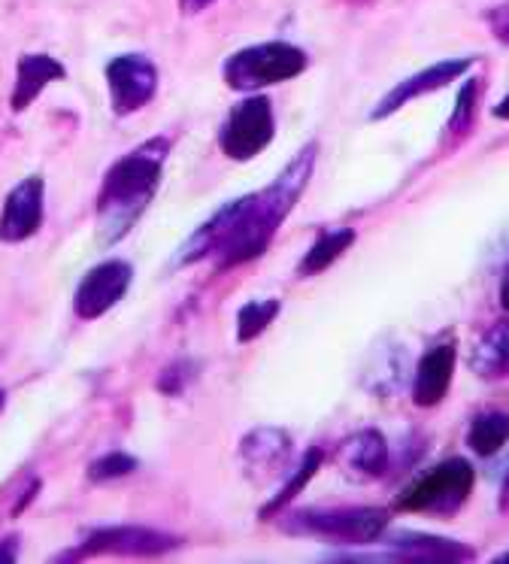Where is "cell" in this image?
Instances as JSON below:
<instances>
[{
    "instance_id": "1",
    "label": "cell",
    "mask_w": 509,
    "mask_h": 564,
    "mask_svg": "<svg viewBox=\"0 0 509 564\" xmlns=\"http://www.w3.org/2000/svg\"><path fill=\"white\" fill-rule=\"evenodd\" d=\"M285 219L289 213L279 207L267 188H261L258 195L228 200L180 246L173 264L192 268L197 261L216 258L221 270L240 268L246 261L264 256Z\"/></svg>"
},
{
    "instance_id": "2",
    "label": "cell",
    "mask_w": 509,
    "mask_h": 564,
    "mask_svg": "<svg viewBox=\"0 0 509 564\" xmlns=\"http://www.w3.org/2000/svg\"><path fill=\"white\" fill-rule=\"evenodd\" d=\"M167 155V137H152L109 167L97 195V243L116 246L128 237L155 197Z\"/></svg>"
},
{
    "instance_id": "3",
    "label": "cell",
    "mask_w": 509,
    "mask_h": 564,
    "mask_svg": "<svg viewBox=\"0 0 509 564\" xmlns=\"http://www.w3.org/2000/svg\"><path fill=\"white\" fill-rule=\"evenodd\" d=\"M279 528L294 538L334 540L343 546H367L386 534L388 510L382 507H306L279 516Z\"/></svg>"
},
{
    "instance_id": "4",
    "label": "cell",
    "mask_w": 509,
    "mask_h": 564,
    "mask_svg": "<svg viewBox=\"0 0 509 564\" xmlns=\"http://www.w3.org/2000/svg\"><path fill=\"white\" fill-rule=\"evenodd\" d=\"M306 52L282 43V40H270V43H258V46H246V50L234 52L221 76H225V86L234 91H246L254 95L267 86H279V83H289L294 76H301L306 70Z\"/></svg>"
},
{
    "instance_id": "5",
    "label": "cell",
    "mask_w": 509,
    "mask_h": 564,
    "mask_svg": "<svg viewBox=\"0 0 509 564\" xmlns=\"http://www.w3.org/2000/svg\"><path fill=\"white\" fill-rule=\"evenodd\" d=\"M476 482L470 462L464 458H448L431 467L424 477L412 482L410 489L398 498V510L403 513H431V516H452L458 513L467 503Z\"/></svg>"
},
{
    "instance_id": "6",
    "label": "cell",
    "mask_w": 509,
    "mask_h": 564,
    "mask_svg": "<svg viewBox=\"0 0 509 564\" xmlns=\"http://www.w3.org/2000/svg\"><path fill=\"white\" fill-rule=\"evenodd\" d=\"M273 134H277V119L270 98L249 95L225 116L218 128V149L230 161H252L273 143Z\"/></svg>"
},
{
    "instance_id": "7",
    "label": "cell",
    "mask_w": 509,
    "mask_h": 564,
    "mask_svg": "<svg viewBox=\"0 0 509 564\" xmlns=\"http://www.w3.org/2000/svg\"><path fill=\"white\" fill-rule=\"evenodd\" d=\"M109 107L116 116H131L143 110L158 91V67L145 55H116L107 64Z\"/></svg>"
},
{
    "instance_id": "8",
    "label": "cell",
    "mask_w": 509,
    "mask_h": 564,
    "mask_svg": "<svg viewBox=\"0 0 509 564\" xmlns=\"http://www.w3.org/2000/svg\"><path fill=\"white\" fill-rule=\"evenodd\" d=\"M388 552L376 555H327V558H343V562H467L473 558V550H467L458 540L434 538V534H419V531H398L382 540Z\"/></svg>"
},
{
    "instance_id": "9",
    "label": "cell",
    "mask_w": 509,
    "mask_h": 564,
    "mask_svg": "<svg viewBox=\"0 0 509 564\" xmlns=\"http://www.w3.org/2000/svg\"><path fill=\"white\" fill-rule=\"evenodd\" d=\"M133 268L121 258H109L88 270L73 295V313L83 322L100 319L104 313L119 304L124 292L131 289Z\"/></svg>"
},
{
    "instance_id": "10",
    "label": "cell",
    "mask_w": 509,
    "mask_h": 564,
    "mask_svg": "<svg viewBox=\"0 0 509 564\" xmlns=\"http://www.w3.org/2000/svg\"><path fill=\"white\" fill-rule=\"evenodd\" d=\"M182 540L143 525H112L88 531L76 555H97V552H119V555H164L176 550Z\"/></svg>"
},
{
    "instance_id": "11",
    "label": "cell",
    "mask_w": 509,
    "mask_h": 564,
    "mask_svg": "<svg viewBox=\"0 0 509 564\" xmlns=\"http://www.w3.org/2000/svg\"><path fill=\"white\" fill-rule=\"evenodd\" d=\"M43 176H28L12 188L0 209V243H24L43 228Z\"/></svg>"
},
{
    "instance_id": "12",
    "label": "cell",
    "mask_w": 509,
    "mask_h": 564,
    "mask_svg": "<svg viewBox=\"0 0 509 564\" xmlns=\"http://www.w3.org/2000/svg\"><path fill=\"white\" fill-rule=\"evenodd\" d=\"M473 67V58H452V62L431 64L427 70H419L412 74L410 79H403L398 86L388 91L386 98L376 104L370 110V122H382L388 116H394L400 107H407L410 100L422 98V95H431V91H440L446 88L448 83H455L458 76H464Z\"/></svg>"
},
{
    "instance_id": "13",
    "label": "cell",
    "mask_w": 509,
    "mask_h": 564,
    "mask_svg": "<svg viewBox=\"0 0 509 564\" xmlns=\"http://www.w3.org/2000/svg\"><path fill=\"white\" fill-rule=\"evenodd\" d=\"M388 443L382 431L364 429L351 434L349 441L339 443L337 462L339 467L355 479H376L388 470Z\"/></svg>"
},
{
    "instance_id": "14",
    "label": "cell",
    "mask_w": 509,
    "mask_h": 564,
    "mask_svg": "<svg viewBox=\"0 0 509 564\" xmlns=\"http://www.w3.org/2000/svg\"><path fill=\"white\" fill-rule=\"evenodd\" d=\"M455 373V344H440L427 349L412 377V401L415 406H436L446 398Z\"/></svg>"
},
{
    "instance_id": "15",
    "label": "cell",
    "mask_w": 509,
    "mask_h": 564,
    "mask_svg": "<svg viewBox=\"0 0 509 564\" xmlns=\"http://www.w3.org/2000/svg\"><path fill=\"white\" fill-rule=\"evenodd\" d=\"M64 76H67L64 64L55 62L52 55H22V58H19V67H15L10 110L12 112L28 110V107H31L43 91H46L48 83L64 79Z\"/></svg>"
},
{
    "instance_id": "16",
    "label": "cell",
    "mask_w": 509,
    "mask_h": 564,
    "mask_svg": "<svg viewBox=\"0 0 509 564\" xmlns=\"http://www.w3.org/2000/svg\"><path fill=\"white\" fill-rule=\"evenodd\" d=\"M289 434L279 429H254L240 443L242 465H246V470H252V474L282 467V462L289 458Z\"/></svg>"
},
{
    "instance_id": "17",
    "label": "cell",
    "mask_w": 509,
    "mask_h": 564,
    "mask_svg": "<svg viewBox=\"0 0 509 564\" xmlns=\"http://www.w3.org/2000/svg\"><path fill=\"white\" fill-rule=\"evenodd\" d=\"M355 240H358V234L351 231V228L322 231L318 234V240L310 246V252L303 256L301 264H297V276H315V273L327 270L351 243H355Z\"/></svg>"
},
{
    "instance_id": "18",
    "label": "cell",
    "mask_w": 509,
    "mask_h": 564,
    "mask_svg": "<svg viewBox=\"0 0 509 564\" xmlns=\"http://www.w3.org/2000/svg\"><path fill=\"white\" fill-rule=\"evenodd\" d=\"M509 441V416L507 413H479L473 419L470 429H467V446H470L476 455H495L500 453Z\"/></svg>"
},
{
    "instance_id": "19",
    "label": "cell",
    "mask_w": 509,
    "mask_h": 564,
    "mask_svg": "<svg viewBox=\"0 0 509 564\" xmlns=\"http://www.w3.org/2000/svg\"><path fill=\"white\" fill-rule=\"evenodd\" d=\"M473 368L483 377H507L509 373V322H500L485 334L479 349L473 352Z\"/></svg>"
},
{
    "instance_id": "20",
    "label": "cell",
    "mask_w": 509,
    "mask_h": 564,
    "mask_svg": "<svg viewBox=\"0 0 509 564\" xmlns=\"http://www.w3.org/2000/svg\"><path fill=\"white\" fill-rule=\"evenodd\" d=\"M282 313L279 297H264V301H249L237 313V344H252L254 337L267 332V325Z\"/></svg>"
},
{
    "instance_id": "21",
    "label": "cell",
    "mask_w": 509,
    "mask_h": 564,
    "mask_svg": "<svg viewBox=\"0 0 509 564\" xmlns=\"http://www.w3.org/2000/svg\"><path fill=\"white\" fill-rule=\"evenodd\" d=\"M322 458H325V455H322V449H310V453L303 455L301 467H297V470L291 474L289 482H285V486L277 491V498H270V503H264V507H261V519H270V516H277L282 507H289V503L294 501L297 495H301L303 486H306V482L315 477V470L322 467Z\"/></svg>"
},
{
    "instance_id": "22",
    "label": "cell",
    "mask_w": 509,
    "mask_h": 564,
    "mask_svg": "<svg viewBox=\"0 0 509 564\" xmlns=\"http://www.w3.org/2000/svg\"><path fill=\"white\" fill-rule=\"evenodd\" d=\"M479 79H470V83H464V88L458 91V100H455V110H452V119L446 124V134L461 140V137H467L473 131V124H476V104H479Z\"/></svg>"
},
{
    "instance_id": "23",
    "label": "cell",
    "mask_w": 509,
    "mask_h": 564,
    "mask_svg": "<svg viewBox=\"0 0 509 564\" xmlns=\"http://www.w3.org/2000/svg\"><path fill=\"white\" fill-rule=\"evenodd\" d=\"M137 467H140V462H137L133 455L109 453L104 455V458L91 462V467H88V479H91V482H109V479L128 477V474H133Z\"/></svg>"
},
{
    "instance_id": "24",
    "label": "cell",
    "mask_w": 509,
    "mask_h": 564,
    "mask_svg": "<svg viewBox=\"0 0 509 564\" xmlns=\"http://www.w3.org/2000/svg\"><path fill=\"white\" fill-rule=\"evenodd\" d=\"M185 370H188V365H185V361H180V365H173V368L164 370V373H161V380H158V389L167 394L182 392V389H185V380H188V377H182Z\"/></svg>"
},
{
    "instance_id": "25",
    "label": "cell",
    "mask_w": 509,
    "mask_h": 564,
    "mask_svg": "<svg viewBox=\"0 0 509 564\" xmlns=\"http://www.w3.org/2000/svg\"><path fill=\"white\" fill-rule=\"evenodd\" d=\"M485 22L491 25V34H495L500 43H507L509 46V7H495V10H488V13H485Z\"/></svg>"
},
{
    "instance_id": "26",
    "label": "cell",
    "mask_w": 509,
    "mask_h": 564,
    "mask_svg": "<svg viewBox=\"0 0 509 564\" xmlns=\"http://www.w3.org/2000/svg\"><path fill=\"white\" fill-rule=\"evenodd\" d=\"M19 558V538L12 534V538L0 540V564L15 562Z\"/></svg>"
},
{
    "instance_id": "27",
    "label": "cell",
    "mask_w": 509,
    "mask_h": 564,
    "mask_svg": "<svg viewBox=\"0 0 509 564\" xmlns=\"http://www.w3.org/2000/svg\"><path fill=\"white\" fill-rule=\"evenodd\" d=\"M209 3H216V0H180V10L185 15H194L201 13V10H206Z\"/></svg>"
},
{
    "instance_id": "28",
    "label": "cell",
    "mask_w": 509,
    "mask_h": 564,
    "mask_svg": "<svg viewBox=\"0 0 509 564\" xmlns=\"http://www.w3.org/2000/svg\"><path fill=\"white\" fill-rule=\"evenodd\" d=\"M500 304H503V310L509 313V264L507 270H503V282H500Z\"/></svg>"
},
{
    "instance_id": "29",
    "label": "cell",
    "mask_w": 509,
    "mask_h": 564,
    "mask_svg": "<svg viewBox=\"0 0 509 564\" xmlns=\"http://www.w3.org/2000/svg\"><path fill=\"white\" fill-rule=\"evenodd\" d=\"M495 119H500V122H509V95L495 107Z\"/></svg>"
},
{
    "instance_id": "30",
    "label": "cell",
    "mask_w": 509,
    "mask_h": 564,
    "mask_svg": "<svg viewBox=\"0 0 509 564\" xmlns=\"http://www.w3.org/2000/svg\"><path fill=\"white\" fill-rule=\"evenodd\" d=\"M500 510H503V513H509V474H507V479H503V489H500Z\"/></svg>"
},
{
    "instance_id": "31",
    "label": "cell",
    "mask_w": 509,
    "mask_h": 564,
    "mask_svg": "<svg viewBox=\"0 0 509 564\" xmlns=\"http://www.w3.org/2000/svg\"><path fill=\"white\" fill-rule=\"evenodd\" d=\"M500 562H503V564H509V552H507V555H500Z\"/></svg>"
},
{
    "instance_id": "32",
    "label": "cell",
    "mask_w": 509,
    "mask_h": 564,
    "mask_svg": "<svg viewBox=\"0 0 509 564\" xmlns=\"http://www.w3.org/2000/svg\"><path fill=\"white\" fill-rule=\"evenodd\" d=\"M0 410H3V392H0Z\"/></svg>"
}]
</instances>
